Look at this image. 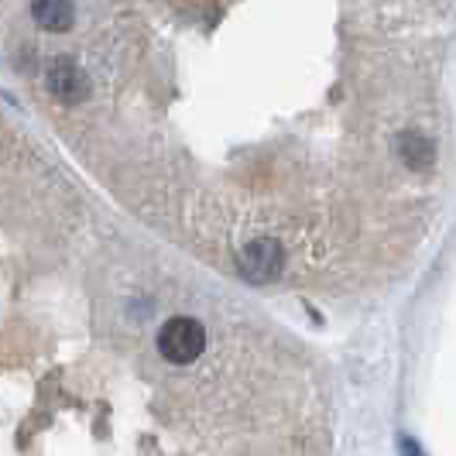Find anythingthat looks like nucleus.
I'll return each mask as SVG.
<instances>
[{"label": "nucleus", "mask_w": 456, "mask_h": 456, "mask_svg": "<svg viewBox=\"0 0 456 456\" xmlns=\"http://www.w3.org/2000/svg\"><path fill=\"white\" fill-rule=\"evenodd\" d=\"M48 90L55 93L59 100H66V103H76V100H83V96H86L90 79L83 76V69L76 66L72 59L59 55V59L48 66Z\"/></svg>", "instance_id": "obj_3"}, {"label": "nucleus", "mask_w": 456, "mask_h": 456, "mask_svg": "<svg viewBox=\"0 0 456 456\" xmlns=\"http://www.w3.org/2000/svg\"><path fill=\"white\" fill-rule=\"evenodd\" d=\"M402 155H405V161H409L411 168H429L436 159V151H433V144L426 141L422 134H405L402 137Z\"/></svg>", "instance_id": "obj_5"}, {"label": "nucleus", "mask_w": 456, "mask_h": 456, "mask_svg": "<svg viewBox=\"0 0 456 456\" xmlns=\"http://www.w3.org/2000/svg\"><path fill=\"white\" fill-rule=\"evenodd\" d=\"M206 346V330L189 316H175L159 330V350L168 364H192Z\"/></svg>", "instance_id": "obj_1"}, {"label": "nucleus", "mask_w": 456, "mask_h": 456, "mask_svg": "<svg viewBox=\"0 0 456 456\" xmlns=\"http://www.w3.org/2000/svg\"><path fill=\"white\" fill-rule=\"evenodd\" d=\"M31 14L45 31H69L72 28V0H31Z\"/></svg>", "instance_id": "obj_4"}, {"label": "nucleus", "mask_w": 456, "mask_h": 456, "mask_svg": "<svg viewBox=\"0 0 456 456\" xmlns=\"http://www.w3.org/2000/svg\"><path fill=\"white\" fill-rule=\"evenodd\" d=\"M281 261H285V254H281V244L272 240V237H261V240H251L244 251H240V272L248 281H272L278 278L281 272Z\"/></svg>", "instance_id": "obj_2"}, {"label": "nucleus", "mask_w": 456, "mask_h": 456, "mask_svg": "<svg viewBox=\"0 0 456 456\" xmlns=\"http://www.w3.org/2000/svg\"><path fill=\"white\" fill-rule=\"evenodd\" d=\"M402 456H426V453H422V446L415 439H402Z\"/></svg>", "instance_id": "obj_6"}]
</instances>
